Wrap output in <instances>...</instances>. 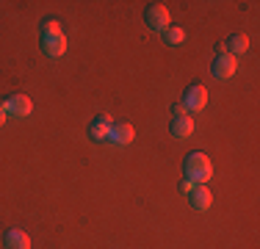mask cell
<instances>
[{
    "instance_id": "6",
    "label": "cell",
    "mask_w": 260,
    "mask_h": 249,
    "mask_svg": "<svg viewBox=\"0 0 260 249\" xmlns=\"http://www.w3.org/2000/svg\"><path fill=\"white\" fill-rule=\"evenodd\" d=\"M144 20L152 30H166L169 28V11H166V6H150Z\"/></svg>"
},
{
    "instance_id": "11",
    "label": "cell",
    "mask_w": 260,
    "mask_h": 249,
    "mask_svg": "<svg viewBox=\"0 0 260 249\" xmlns=\"http://www.w3.org/2000/svg\"><path fill=\"white\" fill-rule=\"evenodd\" d=\"M188 197H191V208L194 210H208L210 202H213V197H210V191L205 189V185H197Z\"/></svg>"
},
{
    "instance_id": "15",
    "label": "cell",
    "mask_w": 260,
    "mask_h": 249,
    "mask_svg": "<svg viewBox=\"0 0 260 249\" xmlns=\"http://www.w3.org/2000/svg\"><path fill=\"white\" fill-rule=\"evenodd\" d=\"M6 119H9V114H6V108H3V105H0V128H3V124H6Z\"/></svg>"
},
{
    "instance_id": "3",
    "label": "cell",
    "mask_w": 260,
    "mask_h": 249,
    "mask_svg": "<svg viewBox=\"0 0 260 249\" xmlns=\"http://www.w3.org/2000/svg\"><path fill=\"white\" fill-rule=\"evenodd\" d=\"M6 108V114L9 116H17V119H25L30 116V111H34V103H30L28 95H11L6 103H0Z\"/></svg>"
},
{
    "instance_id": "10",
    "label": "cell",
    "mask_w": 260,
    "mask_h": 249,
    "mask_svg": "<svg viewBox=\"0 0 260 249\" xmlns=\"http://www.w3.org/2000/svg\"><path fill=\"white\" fill-rule=\"evenodd\" d=\"M172 136H177V139H188L191 133H194V119L191 116H175L169 124Z\"/></svg>"
},
{
    "instance_id": "2",
    "label": "cell",
    "mask_w": 260,
    "mask_h": 249,
    "mask_svg": "<svg viewBox=\"0 0 260 249\" xmlns=\"http://www.w3.org/2000/svg\"><path fill=\"white\" fill-rule=\"evenodd\" d=\"M210 174H213V166H210L208 155H202V152H191L188 158H185V177L194 180L197 185L208 183Z\"/></svg>"
},
{
    "instance_id": "5",
    "label": "cell",
    "mask_w": 260,
    "mask_h": 249,
    "mask_svg": "<svg viewBox=\"0 0 260 249\" xmlns=\"http://www.w3.org/2000/svg\"><path fill=\"white\" fill-rule=\"evenodd\" d=\"M235 70H238V58H233L230 53H219L213 58V67H210V72H213V78H219V80H227V78H233Z\"/></svg>"
},
{
    "instance_id": "7",
    "label": "cell",
    "mask_w": 260,
    "mask_h": 249,
    "mask_svg": "<svg viewBox=\"0 0 260 249\" xmlns=\"http://www.w3.org/2000/svg\"><path fill=\"white\" fill-rule=\"evenodd\" d=\"M133 139H136V130H133V124H127V122L114 124V128H111V136H108V141L116 147H127Z\"/></svg>"
},
{
    "instance_id": "1",
    "label": "cell",
    "mask_w": 260,
    "mask_h": 249,
    "mask_svg": "<svg viewBox=\"0 0 260 249\" xmlns=\"http://www.w3.org/2000/svg\"><path fill=\"white\" fill-rule=\"evenodd\" d=\"M42 50H45V55H50V58H61V55L67 53V36L61 34V28L55 20H47L42 25Z\"/></svg>"
},
{
    "instance_id": "12",
    "label": "cell",
    "mask_w": 260,
    "mask_h": 249,
    "mask_svg": "<svg viewBox=\"0 0 260 249\" xmlns=\"http://www.w3.org/2000/svg\"><path fill=\"white\" fill-rule=\"evenodd\" d=\"M224 50H230V55H233V58H238V55H244L246 50H249V39H246L244 34H233L230 39H227Z\"/></svg>"
},
{
    "instance_id": "8",
    "label": "cell",
    "mask_w": 260,
    "mask_h": 249,
    "mask_svg": "<svg viewBox=\"0 0 260 249\" xmlns=\"http://www.w3.org/2000/svg\"><path fill=\"white\" fill-rule=\"evenodd\" d=\"M3 246L6 249H30V238H28V233H22V230H6Z\"/></svg>"
},
{
    "instance_id": "13",
    "label": "cell",
    "mask_w": 260,
    "mask_h": 249,
    "mask_svg": "<svg viewBox=\"0 0 260 249\" xmlns=\"http://www.w3.org/2000/svg\"><path fill=\"white\" fill-rule=\"evenodd\" d=\"M164 39H166V45L177 47V45H183V42H185V30L183 28H166L164 30Z\"/></svg>"
},
{
    "instance_id": "14",
    "label": "cell",
    "mask_w": 260,
    "mask_h": 249,
    "mask_svg": "<svg viewBox=\"0 0 260 249\" xmlns=\"http://www.w3.org/2000/svg\"><path fill=\"white\" fill-rule=\"evenodd\" d=\"M180 189L185 191V194H191V191H194V189H197V183H194V180H188V177H185V180H183V183H180Z\"/></svg>"
},
{
    "instance_id": "4",
    "label": "cell",
    "mask_w": 260,
    "mask_h": 249,
    "mask_svg": "<svg viewBox=\"0 0 260 249\" xmlns=\"http://www.w3.org/2000/svg\"><path fill=\"white\" fill-rule=\"evenodd\" d=\"M183 105H185V111H188V114L202 111L208 105V89H205V86H200V83L188 86V89H185V97H183Z\"/></svg>"
},
{
    "instance_id": "9",
    "label": "cell",
    "mask_w": 260,
    "mask_h": 249,
    "mask_svg": "<svg viewBox=\"0 0 260 249\" xmlns=\"http://www.w3.org/2000/svg\"><path fill=\"white\" fill-rule=\"evenodd\" d=\"M111 128H114V122H111V116H97V119L91 122L89 133H91V139H94V141H108V136H111Z\"/></svg>"
}]
</instances>
